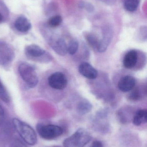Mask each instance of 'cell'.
Segmentation results:
<instances>
[{
  "label": "cell",
  "instance_id": "15",
  "mask_svg": "<svg viewBox=\"0 0 147 147\" xmlns=\"http://www.w3.org/2000/svg\"><path fill=\"white\" fill-rule=\"evenodd\" d=\"M92 106L91 104L85 100H83L79 102L77 106V111L79 115H86L92 109Z\"/></svg>",
  "mask_w": 147,
  "mask_h": 147
},
{
  "label": "cell",
  "instance_id": "24",
  "mask_svg": "<svg viewBox=\"0 0 147 147\" xmlns=\"http://www.w3.org/2000/svg\"><path fill=\"white\" fill-rule=\"evenodd\" d=\"M4 118V111L2 107L0 105V126L3 121Z\"/></svg>",
  "mask_w": 147,
  "mask_h": 147
},
{
  "label": "cell",
  "instance_id": "12",
  "mask_svg": "<svg viewBox=\"0 0 147 147\" xmlns=\"http://www.w3.org/2000/svg\"><path fill=\"white\" fill-rule=\"evenodd\" d=\"M25 52L29 57L37 58L43 56L45 52L39 46L31 45L26 47Z\"/></svg>",
  "mask_w": 147,
  "mask_h": 147
},
{
  "label": "cell",
  "instance_id": "22",
  "mask_svg": "<svg viewBox=\"0 0 147 147\" xmlns=\"http://www.w3.org/2000/svg\"><path fill=\"white\" fill-rule=\"evenodd\" d=\"M133 100H137L140 98V94L137 90H135L130 94L129 97Z\"/></svg>",
  "mask_w": 147,
  "mask_h": 147
},
{
  "label": "cell",
  "instance_id": "10",
  "mask_svg": "<svg viewBox=\"0 0 147 147\" xmlns=\"http://www.w3.org/2000/svg\"><path fill=\"white\" fill-rule=\"evenodd\" d=\"M112 36V30L109 27H106L103 38L99 41L97 50L100 53L104 52L107 50Z\"/></svg>",
  "mask_w": 147,
  "mask_h": 147
},
{
  "label": "cell",
  "instance_id": "5",
  "mask_svg": "<svg viewBox=\"0 0 147 147\" xmlns=\"http://www.w3.org/2000/svg\"><path fill=\"white\" fill-rule=\"evenodd\" d=\"M48 82L51 88L56 90H62L67 86V79L65 75L62 72H56L49 76Z\"/></svg>",
  "mask_w": 147,
  "mask_h": 147
},
{
  "label": "cell",
  "instance_id": "21",
  "mask_svg": "<svg viewBox=\"0 0 147 147\" xmlns=\"http://www.w3.org/2000/svg\"><path fill=\"white\" fill-rule=\"evenodd\" d=\"M83 9H85L87 12L90 13H92L95 9L94 6L91 3L85 1H84Z\"/></svg>",
  "mask_w": 147,
  "mask_h": 147
},
{
  "label": "cell",
  "instance_id": "23",
  "mask_svg": "<svg viewBox=\"0 0 147 147\" xmlns=\"http://www.w3.org/2000/svg\"><path fill=\"white\" fill-rule=\"evenodd\" d=\"M90 147H104L103 145L99 141H95L93 142Z\"/></svg>",
  "mask_w": 147,
  "mask_h": 147
},
{
  "label": "cell",
  "instance_id": "26",
  "mask_svg": "<svg viewBox=\"0 0 147 147\" xmlns=\"http://www.w3.org/2000/svg\"><path fill=\"white\" fill-rule=\"evenodd\" d=\"M15 147H26L25 146H24V145H18V146H15Z\"/></svg>",
  "mask_w": 147,
  "mask_h": 147
},
{
  "label": "cell",
  "instance_id": "9",
  "mask_svg": "<svg viewBox=\"0 0 147 147\" xmlns=\"http://www.w3.org/2000/svg\"><path fill=\"white\" fill-rule=\"evenodd\" d=\"M138 60V53L135 50H131L124 56L123 60V65L127 69L134 67Z\"/></svg>",
  "mask_w": 147,
  "mask_h": 147
},
{
  "label": "cell",
  "instance_id": "17",
  "mask_svg": "<svg viewBox=\"0 0 147 147\" xmlns=\"http://www.w3.org/2000/svg\"><path fill=\"white\" fill-rule=\"evenodd\" d=\"M85 38L91 47L97 49L99 41L95 35L91 33H87L85 35Z\"/></svg>",
  "mask_w": 147,
  "mask_h": 147
},
{
  "label": "cell",
  "instance_id": "2",
  "mask_svg": "<svg viewBox=\"0 0 147 147\" xmlns=\"http://www.w3.org/2000/svg\"><path fill=\"white\" fill-rule=\"evenodd\" d=\"M91 140L89 133L85 129L80 128L64 141L63 146L64 147H84Z\"/></svg>",
  "mask_w": 147,
  "mask_h": 147
},
{
  "label": "cell",
  "instance_id": "3",
  "mask_svg": "<svg viewBox=\"0 0 147 147\" xmlns=\"http://www.w3.org/2000/svg\"><path fill=\"white\" fill-rule=\"evenodd\" d=\"M18 71L28 86L33 88L37 85L39 81L38 75L32 65L27 63H22L18 67Z\"/></svg>",
  "mask_w": 147,
  "mask_h": 147
},
{
  "label": "cell",
  "instance_id": "25",
  "mask_svg": "<svg viewBox=\"0 0 147 147\" xmlns=\"http://www.w3.org/2000/svg\"><path fill=\"white\" fill-rule=\"evenodd\" d=\"M3 20V16L1 14V13H0V23Z\"/></svg>",
  "mask_w": 147,
  "mask_h": 147
},
{
  "label": "cell",
  "instance_id": "8",
  "mask_svg": "<svg viewBox=\"0 0 147 147\" xmlns=\"http://www.w3.org/2000/svg\"><path fill=\"white\" fill-rule=\"evenodd\" d=\"M79 71L83 76L89 79H95L98 75L97 70L86 62L82 63L79 65Z\"/></svg>",
  "mask_w": 147,
  "mask_h": 147
},
{
  "label": "cell",
  "instance_id": "11",
  "mask_svg": "<svg viewBox=\"0 0 147 147\" xmlns=\"http://www.w3.org/2000/svg\"><path fill=\"white\" fill-rule=\"evenodd\" d=\"M16 30L21 32H26L30 30L31 24L26 17L21 16L16 19L14 23Z\"/></svg>",
  "mask_w": 147,
  "mask_h": 147
},
{
  "label": "cell",
  "instance_id": "20",
  "mask_svg": "<svg viewBox=\"0 0 147 147\" xmlns=\"http://www.w3.org/2000/svg\"><path fill=\"white\" fill-rule=\"evenodd\" d=\"M79 48V43L76 40H72L67 47V52L70 55H74L77 51Z\"/></svg>",
  "mask_w": 147,
  "mask_h": 147
},
{
  "label": "cell",
  "instance_id": "14",
  "mask_svg": "<svg viewBox=\"0 0 147 147\" xmlns=\"http://www.w3.org/2000/svg\"><path fill=\"white\" fill-rule=\"evenodd\" d=\"M54 50L58 54L64 56L67 52V47L64 40L58 39L52 45Z\"/></svg>",
  "mask_w": 147,
  "mask_h": 147
},
{
  "label": "cell",
  "instance_id": "18",
  "mask_svg": "<svg viewBox=\"0 0 147 147\" xmlns=\"http://www.w3.org/2000/svg\"><path fill=\"white\" fill-rule=\"evenodd\" d=\"M0 98L3 102L6 103H8L10 101L9 95L1 80H0Z\"/></svg>",
  "mask_w": 147,
  "mask_h": 147
},
{
  "label": "cell",
  "instance_id": "16",
  "mask_svg": "<svg viewBox=\"0 0 147 147\" xmlns=\"http://www.w3.org/2000/svg\"><path fill=\"white\" fill-rule=\"evenodd\" d=\"M140 1V0H125L124 8L129 12H134L138 8Z\"/></svg>",
  "mask_w": 147,
  "mask_h": 147
},
{
  "label": "cell",
  "instance_id": "7",
  "mask_svg": "<svg viewBox=\"0 0 147 147\" xmlns=\"http://www.w3.org/2000/svg\"><path fill=\"white\" fill-rule=\"evenodd\" d=\"M135 79L133 76L127 75L123 77L119 80L118 88L123 92H128L132 90L135 85Z\"/></svg>",
  "mask_w": 147,
  "mask_h": 147
},
{
  "label": "cell",
  "instance_id": "13",
  "mask_svg": "<svg viewBox=\"0 0 147 147\" xmlns=\"http://www.w3.org/2000/svg\"><path fill=\"white\" fill-rule=\"evenodd\" d=\"M146 110H139L136 112L133 119V123L136 126H140L147 122Z\"/></svg>",
  "mask_w": 147,
  "mask_h": 147
},
{
  "label": "cell",
  "instance_id": "6",
  "mask_svg": "<svg viewBox=\"0 0 147 147\" xmlns=\"http://www.w3.org/2000/svg\"><path fill=\"white\" fill-rule=\"evenodd\" d=\"M14 57V52L6 42L0 41V64L7 65L10 64Z\"/></svg>",
  "mask_w": 147,
  "mask_h": 147
},
{
  "label": "cell",
  "instance_id": "1",
  "mask_svg": "<svg viewBox=\"0 0 147 147\" xmlns=\"http://www.w3.org/2000/svg\"><path fill=\"white\" fill-rule=\"evenodd\" d=\"M13 123L19 135L26 144L30 146H34L36 144L37 136L32 127L16 118L13 119Z\"/></svg>",
  "mask_w": 147,
  "mask_h": 147
},
{
  "label": "cell",
  "instance_id": "4",
  "mask_svg": "<svg viewBox=\"0 0 147 147\" xmlns=\"http://www.w3.org/2000/svg\"><path fill=\"white\" fill-rule=\"evenodd\" d=\"M37 131L40 136L46 140H52L60 136L63 134V129L57 125H39Z\"/></svg>",
  "mask_w": 147,
  "mask_h": 147
},
{
  "label": "cell",
  "instance_id": "19",
  "mask_svg": "<svg viewBox=\"0 0 147 147\" xmlns=\"http://www.w3.org/2000/svg\"><path fill=\"white\" fill-rule=\"evenodd\" d=\"M62 17L60 15L54 16L48 20V25L51 27L55 28L59 26L62 23Z\"/></svg>",
  "mask_w": 147,
  "mask_h": 147
}]
</instances>
